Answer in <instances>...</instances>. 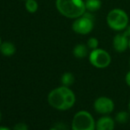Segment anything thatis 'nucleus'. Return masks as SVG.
I'll use <instances>...</instances> for the list:
<instances>
[{
  "instance_id": "a211bd4d",
  "label": "nucleus",
  "mask_w": 130,
  "mask_h": 130,
  "mask_svg": "<svg viewBox=\"0 0 130 130\" xmlns=\"http://www.w3.org/2000/svg\"><path fill=\"white\" fill-rule=\"evenodd\" d=\"M125 80H126V83H127V85L130 87V71L127 73V74H126L125 76Z\"/></svg>"
},
{
  "instance_id": "0eeeda50",
  "label": "nucleus",
  "mask_w": 130,
  "mask_h": 130,
  "mask_svg": "<svg viewBox=\"0 0 130 130\" xmlns=\"http://www.w3.org/2000/svg\"><path fill=\"white\" fill-rule=\"evenodd\" d=\"M94 110L101 115H109L114 110V102L108 96H99L94 101Z\"/></svg>"
},
{
  "instance_id": "f8f14e48",
  "label": "nucleus",
  "mask_w": 130,
  "mask_h": 130,
  "mask_svg": "<svg viewBox=\"0 0 130 130\" xmlns=\"http://www.w3.org/2000/svg\"><path fill=\"white\" fill-rule=\"evenodd\" d=\"M84 1H85V6L87 12H98L102 6L101 0H84Z\"/></svg>"
},
{
  "instance_id": "a878e982",
  "label": "nucleus",
  "mask_w": 130,
  "mask_h": 130,
  "mask_svg": "<svg viewBox=\"0 0 130 130\" xmlns=\"http://www.w3.org/2000/svg\"><path fill=\"white\" fill-rule=\"evenodd\" d=\"M23 1H27V0H23Z\"/></svg>"
},
{
  "instance_id": "423d86ee",
  "label": "nucleus",
  "mask_w": 130,
  "mask_h": 130,
  "mask_svg": "<svg viewBox=\"0 0 130 130\" xmlns=\"http://www.w3.org/2000/svg\"><path fill=\"white\" fill-rule=\"evenodd\" d=\"M89 63L96 68L104 69L110 66L111 62V58L109 52L104 49H95L89 52Z\"/></svg>"
},
{
  "instance_id": "39448f33",
  "label": "nucleus",
  "mask_w": 130,
  "mask_h": 130,
  "mask_svg": "<svg viewBox=\"0 0 130 130\" xmlns=\"http://www.w3.org/2000/svg\"><path fill=\"white\" fill-rule=\"evenodd\" d=\"M94 16L92 12H86L83 15L74 20L72 24V29L78 35H89L94 28Z\"/></svg>"
},
{
  "instance_id": "dca6fc26",
  "label": "nucleus",
  "mask_w": 130,
  "mask_h": 130,
  "mask_svg": "<svg viewBox=\"0 0 130 130\" xmlns=\"http://www.w3.org/2000/svg\"><path fill=\"white\" fill-rule=\"evenodd\" d=\"M98 44H99V41H98V39L96 37H90V38H89L87 41V46H88V48L89 49V51L98 49Z\"/></svg>"
},
{
  "instance_id": "4468645a",
  "label": "nucleus",
  "mask_w": 130,
  "mask_h": 130,
  "mask_svg": "<svg viewBox=\"0 0 130 130\" xmlns=\"http://www.w3.org/2000/svg\"><path fill=\"white\" fill-rule=\"evenodd\" d=\"M130 112L127 111H120L115 116V121L120 124H126L129 120Z\"/></svg>"
},
{
  "instance_id": "ddd939ff",
  "label": "nucleus",
  "mask_w": 130,
  "mask_h": 130,
  "mask_svg": "<svg viewBox=\"0 0 130 130\" xmlns=\"http://www.w3.org/2000/svg\"><path fill=\"white\" fill-rule=\"evenodd\" d=\"M61 83L66 87H70L74 83V75L70 72H66L61 76Z\"/></svg>"
},
{
  "instance_id": "9b49d317",
  "label": "nucleus",
  "mask_w": 130,
  "mask_h": 130,
  "mask_svg": "<svg viewBox=\"0 0 130 130\" xmlns=\"http://www.w3.org/2000/svg\"><path fill=\"white\" fill-rule=\"evenodd\" d=\"M89 49L88 48L87 44H84V43H78L73 49V55L76 58H84L87 56H89Z\"/></svg>"
},
{
  "instance_id": "9d476101",
  "label": "nucleus",
  "mask_w": 130,
  "mask_h": 130,
  "mask_svg": "<svg viewBox=\"0 0 130 130\" xmlns=\"http://www.w3.org/2000/svg\"><path fill=\"white\" fill-rule=\"evenodd\" d=\"M0 52L5 57H11L15 54L16 46L12 42H9V41L2 42L1 45H0Z\"/></svg>"
},
{
  "instance_id": "412c9836",
  "label": "nucleus",
  "mask_w": 130,
  "mask_h": 130,
  "mask_svg": "<svg viewBox=\"0 0 130 130\" xmlns=\"http://www.w3.org/2000/svg\"><path fill=\"white\" fill-rule=\"evenodd\" d=\"M49 130H59V129H58V128H56V127H52V128H50Z\"/></svg>"
},
{
  "instance_id": "4be33fe9",
  "label": "nucleus",
  "mask_w": 130,
  "mask_h": 130,
  "mask_svg": "<svg viewBox=\"0 0 130 130\" xmlns=\"http://www.w3.org/2000/svg\"><path fill=\"white\" fill-rule=\"evenodd\" d=\"M128 111H129V112H130V101H129V103H128Z\"/></svg>"
},
{
  "instance_id": "f257e3e1",
  "label": "nucleus",
  "mask_w": 130,
  "mask_h": 130,
  "mask_svg": "<svg viewBox=\"0 0 130 130\" xmlns=\"http://www.w3.org/2000/svg\"><path fill=\"white\" fill-rule=\"evenodd\" d=\"M76 101L74 91L69 87L60 86L52 89L48 95V103L58 111H67L74 105Z\"/></svg>"
},
{
  "instance_id": "7ed1b4c3",
  "label": "nucleus",
  "mask_w": 130,
  "mask_h": 130,
  "mask_svg": "<svg viewBox=\"0 0 130 130\" xmlns=\"http://www.w3.org/2000/svg\"><path fill=\"white\" fill-rule=\"evenodd\" d=\"M106 23L112 30L122 32L129 25V17L124 10L114 8L108 12L106 16Z\"/></svg>"
},
{
  "instance_id": "6e6552de",
  "label": "nucleus",
  "mask_w": 130,
  "mask_h": 130,
  "mask_svg": "<svg viewBox=\"0 0 130 130\" xmlns=\"http://www.w3.org/2000/svg\"><path fill=\"white\" fill-rule=\"evenodd\" d=\"M129 37L122 32H119L112 39V47L117 52H125L128 49Z\"/></svg>"
},
{
  "instance_id": "5701e85b",
  "label": "nucleus",
  "mask_w": 130,
  "mask_h": 130,
  "mask_svg": "<svg viewBox=\"0 0 130 130\" xmlns=\"http://www.w3.org/2000/svg\"><path fill=\"white\" fill-rule=\"evenodd\" d=\"M1 118H2V113H1V111H0V121H1Z\"/></svg>"
},
{
  "instance_id": "1a4fd4ad",
  "label": "nucleus",
  "mask_w": 130,
  "mask_h": 130,
  "mask_svg": "<svg viewBox=\"0 0 130 130\" xmlns=\"http://www.w3.org/2000/svg\"><path fill=\"white\" fill-rule=\"evenodd\" d=\"M115 120L109 115H103L96 121V130H114Z\"/></svg>"
},
{
  "instance_id": "6ab92c4d",
  "label": "nucleus",
  "mask_w": 130,
  "mask_h": 130,
  "mask_svg": "<svg viewBox=\"0 0 130 130\" xmlns=\"http://www.w3.org/2000/svg\"><path fill=\"white\" fill-rule=\"evenodd\" d=\"M124 33L130 38V25H128V26L126 27V29L124 30Z\"/></svg>"
},
{
  "instance_id": "bb28decb",
  "label": "nucleus",
  "mask_w": 130,
  "mask_h": 130,
  "mask_svg": "<svg viewBox=\"0 0 130 130\" xmlns=\"http://www.w3.org/2000/svg\"><path fill=\"white\" fill-rule=\"evenodd\" d=\"M129 64H130V60H129Z\"/></svg>"
},
{
  "instance_id": "20e7f679",
  "label": "nucleus",
  "mask_w": 130,
  "mask_h": 130,
  "mask_svg": "<svg viewBox=\"0 0 130 130\" xmlns=\"http://www.w3.org/2000/svg\"><path fill=\"white\" fill-rule=\"evenodd\" d=\"M72 130H96V120L87 111H79L74 114L71 125Z\"/></svg>"
},
{
  "instance_id": "f3484780",
  "label": "nucleus",
  "mask_w": 130,
  "mask_h": 130,
  "mask_svg": "<svg viewBox=\"0 0 130 130\" xmlns=\"http://www.w3.org/2000/svg\"><path fill=\"white\" fill-rule=\"evenodd\" d=\"M12 130H28V127L24 122H19L14 125Z\"/></svg>"
},
{
  "instance_id": "393cba45",
  "label": "nucleus",
  "mask_w": 130,
  "mask_h": 130,
  "mask_svg": "<svg viewBox=\"0 0 130 130\" xmlns=\"http://www.w3.org/2000/svg\"><path fill=\"white\" fill-rule=\"evenodd\" d=\"M1 43H2V40H1V37H0V45H1Z\"/></svg>"
},
{
  "instance_id": "aec40b11",
  "label": "nucleus",
  "mask_w": 130,
  "mask_h": 130,
  "mask_svg": "<svg viewBox=\"0 0 130 130\" xmlns=\"http://www.w3.org/2000/svg\"><path fill=\"white\" fill-rule=\"evenodd\" d=\"M0 130H12V129L7 127H0Z\"/></svg>"
},
{
  "instance_id": "2eb2a0df",
  "label": "nucleus",
  "mask_w": 130,
  "mask_h": 130,
  "mask_svg": "<svg viewBox=\"0 0 130 130\" xmlns=\"http://www.w3.org/2000/svg\"><path fill=\"white\" fill-rule=\"evenodd\" d=\"M38 3L36 0H27L25 1V8L29 13H35L38 10Z\"/></svg>"
},
{
  "instance_id": "f03ea898",
  "label": "nucleus",
  "mask_w": 130,
  "mask_h": 130,
  "mask_svg": "<svg viewBox=\"0 0 130 130\" xmlns=\"http://www.w3.org/2000/svg\"><path fill=\"white\" fill-rule=\"evenodd\" d=\"M55 5L58 12L68 19L74 20L87 12L84 0H56Z\"/></svg>"
},
{
  "instance_id": "b1692460",
  "label": "nucleus",
  "mask_w": 130,
  "mask_h": 130,
  "mask_svg": "<svg viewBox=\"0 0 130 130\" xmlns=\"http://www.w3.org/2000/svg\"><path fill=\"white\" fill-rule=\"evenodd\" d=\"M128 48L130 49V38H129V43H128Z\"/></svg>"
}]
</instances>
